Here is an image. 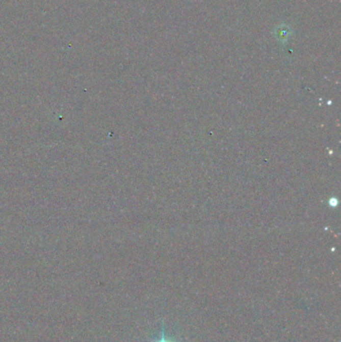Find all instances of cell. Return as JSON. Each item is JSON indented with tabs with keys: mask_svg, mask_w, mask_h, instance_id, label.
<instances>
[{
	"mask_svg": "<svg viewBox=\"0 0 341 342\" xmlns=\"http://www.w3.org/2000/svg\"><path fill=\"white\" fill-rule=\"evenodd\" d=\"M152 342H176L172 337H168L167 335H165V331H164V328H162V331H161V336L159 339H156L154 341Z\"/></svg>",
	"mask_w": 341,
	"mask_h": 342,
	"instance_id": "6da1fadb",
	"label": "cell"
}]
</instances>
